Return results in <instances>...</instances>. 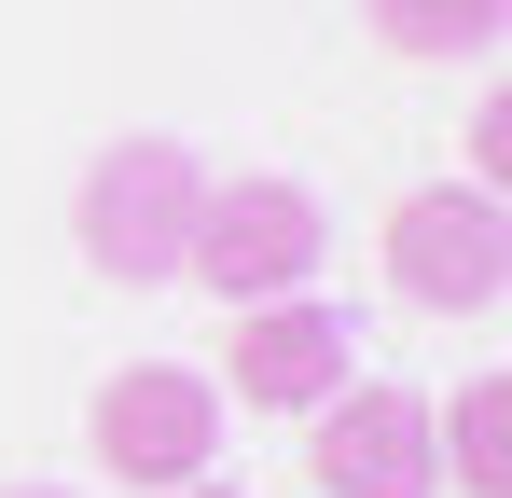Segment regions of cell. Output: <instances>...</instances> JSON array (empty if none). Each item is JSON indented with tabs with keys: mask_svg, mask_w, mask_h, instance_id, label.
<instances>
[{
	"mask_svg": "<svg viewBox=\"0 0 512 498\" xmlns=\"http://www.w3.org/2000/svg\"><path fill=\"white\" fill-rule=\"evenodd\" d=\"M194 208H208V166H194V139H111V153L84 166V263L97 277H125V291H153V277H180V249H194Z\"/></svg>",
	"mask_w": 512,
	"mask_h": 498,
	"instance_id": "obj_1",
	"label": "cell"
},
{
	"mask_svg": "<svg viewBox=\"0 0 512 498\" xmlns=\"http://www.w3.org/2000/svg\"><path fill=\"white\" fill-rule=\"evenodd\" d=\"M305 485L319 498H443L429 471V402L388 374H346L333 402L305 415Z\"/></svg>",
	"mask_w": 512,
	"mask_h": 498,
	"instance_id": "obj_5",
	"label": "cell"
},
{
	"mask_svg": "<svg viewBox=\"0 0 512 498\" xmlns=\"http://www.w3.org/2000/svg\"><path fill=\"white\" fill-rule=\"evenodd\" d=\"M360 14H374L388 56H485L512 28V0H360Z\"/></svg>",
	"mask_w": 512,
	"mask_h": 498,
	"instance_id": "obj_8",
	"label": "cell"
},
{
	"mask_svg": "<svg viewBox=\"0 0 512 498\" xmlns=\"http://www.w3.org/2000/svg\"><path fill=\"white\" fill-rule=\"evenodd\" d=\"M374 249H388V291H402L416 319H499V291H512V208L471 194V180L402 194Z\"/></svg>",
	"mask_w": 512,
	"mask_h": 498,
	"instance_id": "obj_2",
	"label": "cell"
},
{
	"mask_svg": "<svg viewBox=\"0 0 512 498\" xmlns=\"http://www.w3.org/2000/svg\"><path fill=\"white\" fill-rule=\"evenodd\" d=\"M236 415H319L346 388V305H319V291H277V305H236Z\"/></svg>",
	"mask_w": 512,
	"mask_h": 498,
	"instance_id": "obj_6",
	"label": "cell"
},
{
	"mask_svg": "<svg viewBox=\"0 0 512 498\" xmlns=\"http://www.w3.org/2000/svg\"><path fill=\"white\" fill-rule=\"evenodd\" d=\"M319 249H333V222H319L305 180H208L180 277L222 291V305H277V291H319Z\"/></svg>",
	"mask_w": 512,
	"mask_h": 498,
	"instance_id": "obj_3",
	"label": "cell"
},
{
	"mask_svg": "<svg viewBox=\"0 0 512 498\" xmlns=\"http://www.w3.org/2000/svg\"><path fill=\"white\" fill-rule=\"evenodd\" d=\"M429 471L457 498H512V374H471L457 402L429 415Z\"/></svg>",
	"mask_w": 512,
	"mask_h": 498,
	"instance_id": "obj_7",
	"label": "cell"
},
{
	"mask_svg": "<svg viewBox=\"0 0 512 498\" xmlns=\"http://www.w3.org/2000/svg\"><path fill=\"white\" fill-rule=\"evenodd\" d=\"M84 443H97V471L139 485V498L194 485V471L222 457V374H194V360H125V374L97 388Z\"/></svg>",
	"mask_w": 512,
	"mask_h": 498,
	"instance_id": "obj_4",
	"label": "cell"
},
{
	"mask_svg": "<svg viewBox=\"0 0 512 498\" xmlns=\"http://www.w3.org/2000/svg\"><path fill=\"white\" fill-rule=\"evenodd\" d=\"M512 180V97H485V111H471V194H499Z\"/></svg>",
	"mask_w": 512,
	"mask_h": 498,
	"instance_id": "obj_9",
	"label": "cell"
},
{
	"mask_svg": "<svg viewBox=\"0 0 512 498\" xmlns=\"http://www.w3.org/2000/svg\"><path fill=\"white\" fill-rule=\"evenodd\" d=\"M0 498H84V485H0Z\"/></svg>",
	"mask_w": 512,
	"mask_h": 498,
	"instance_id": "obj_11",
	"label": "cell"
},
{
	"mask_svg": "<svg viewBox=\"0 0 512 498\" xmlns=\"http://www.w3.org/2000/svg\"><path fill=\"white\" fill-rule=\"evenodd\" d=\"M167 498H236V485H222V471H194V485H167Z\"/></svg>",
	"mask_w": 512,
	"mask_h": 498,
	"instance_id": "obj_10",
	"label": "cell"
}]
</instances>
